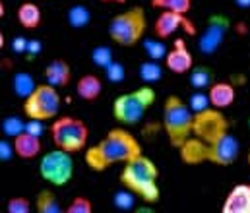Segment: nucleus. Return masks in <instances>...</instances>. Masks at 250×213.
Instances as JSON below:
<instances>
[{
  "mask_svg": "<svg viewBox=\"0 0 250 213\" xmlns=\"http://www.w3.org/2000/svg\"><path fill=\"white\" fill-rule=\"evenodd\" d=\"M142 143L126 128H113L91 147H85L83 161L89 171L105 173L115 165H125L130 159L142 155Z\"/></svg>",
  "mask_w": 250,
  "mask_h": 213,
  "instance_id": "obj_1",
  "label": "nucleus"
},
{
  "mask_svg": "<svg viewBox=\"0 0 250 213\" xmlns=\"http://www.w3.org/2000/svg\"><path fill=\"white\" fill-rule=\"evenodd\" d=\"M179 155H181V161L190 167L204 165V163H211L217 167H231L237 163L241 155V142L229 132L213 143L202 142L190 136L179 147Z\"/></svg>",
  "mask_w": 250,
  "mask_h": 213,
  "instance_id": "obj_2",
  "label": "nucleus"
},
{
  "mask_svg": "<svg viewBox=\"0 0 250 213\" xmlns=\"http://www.w3.org/2000/svg\"><path fill=\"white\" fill-rule=\"evenodd\" d=\"M119 182L123 188L136 194L138 200H142L147 206H155L161 200L159 167L144 153L123 165Z\"/></svg>",
  "mask_w": 250,
  "mask_h": 213,
  "instance_id": "obj_3",
  "label": "nucleus"
},
{
  "mask_svg": "<svg viewBox=\"0 0 250 213\" xmlns=\"http://www.w3.org/2000/svg\"><path fill=\"white\" fill-rule=\"evenodd\" d=\"M157 93L153 85H140L113 101V116L121 126H136L144 120L146 113L153 107Z\"/></svg>",
  "mask_w": 250,
  "mask_h": 213,
  "instance_id": "obj_4",
  "label": "nucleus"
},
{
  "mask_svg": "<svg viewBox=\"0 0 250 213\" xmlns=\"http://www.w3.org/2000/svg\"><path fill=\"white\" fill-rule=\"evenodd\" d=\"M163 132L169 143L179 149L183 143L192 136V124H194V113L190 105L185 103L179 95H169L163 103Z\"/></svg>",
  "mask_w": 250,
  "mask_h": 213,
  "instance_id": "obj_5",
  "label": "nucleus"
},
{
  "mask_svg": "<svg viewBox=\"0 0 250 213\" xmlns=\"http://www.w3.org/2000/svg\"><path fill=\"white\" fill-rule=\"evenodd\" d=\"M109 37L119 47H136L140 41H144L147 31V16L142 6L126 8L125 12L113 16L109 21Z\"/></svg>",
  "mask_w": 250,
  "mask_h": 213,
  "instance_id": "obj_6",
  "label": "nucleus"
},
{
  "mask_svg": "<svg viewBox=\"0 0 250 213\" xmlns=\"http://www.w3.org/2000/svg\"><path fill=\"white\" fill-rule=\"evenodd\" d=\"M23 115L31 120H55L61 115L62 97L59 93V87L51 83H39L35 91L23 99Z\"/></svg>",
  "mask_w": 250,
  "mask_h": 213,
  "instance_id": "obj_7",
  "label": "nucleus"
},
{
  "mask_svg": "<svg viewBox=\"0 0 250 213\" xmlns=\"http://www.w3.org/2000/svg\"><path fill=\"white\" fill-rule=\"evenodd\" d=\"M51 138L55 147H61L68 153H78L87 147L89 128L82 118L64 115L57 116L51 124Z\"/></svg>",
  "mask_w": 250,
  "mask_h": 213,
  "instance_id": "obj_8",
  "label": "nucleus"
},
{
  "mask_svg": "<svg viewBox=\"0 0 250 213\" xmlns=\"http://www.w3.org/2000/svg\"><path fill=\"white\" fill-rule=\"evenodd\" d=\"M74 153H68L61 147H55L51 151H47L41 159H39V174L41 178L55 186L61 188L66 186L72 178H74Z\"/></svg>",
  "mask_w": 250,
  "mask_h": 213,
  "instance_id": "obj_9",
  "label": "nucleus"
},
{
  "mask_svg": "<svg viewBox=\"0 0 250 213\" xmlns=\"http://www.w3.org/2000/svg\"><path fill=\"white\" fill-rule=\"evenodd\" d=\"M229 132V120L221 113V109L209 107L206 111L194 113V124H192V136L202 142L213 143L223 138Z\"/></svg>",
  "mask_w": 250,
  "mask_h": 213,
  "instance_id": "obj_10",
  "label": "nucleus"
},
{
  "mask_svg": "<svg viewBox=\"0 0 250 213\" xmlns=\"http://www.w3.org/2000/svg\"><path fill=\"white\" fill-rule=\"evenodd\" d=\"M231 29V19L225 14H211L208 18V23L204 27V31L198 37V49L202 55L209 57L215 55L219 51V47L225 41L227 31Z\"/></svg>",
  "mask_w": 250,
  "mask_h": 213,
  "instance_id": "obj_11",
  "label": "nucleus"
},
{
  "mask_svg": "<svg viewBox=\"0 0 250 213\" xmlns=\"http://www.w3.org/2000/svg\"><path fill=\"white\" fill-rule=\"evenodd\" d=\"M187 29L188 33H194L192 23L187 19V14H179V12H169V10H161V14L155 18L153 23V33L157 39L167 41L169 37H173L179 29Z\"/></svg>",
  "mask_w": 250,
  "mask_h": 213,
  "instance_id": "obj_12",
  "label": "nucleus"
},
{
  "mask_svg": "<svg viewBox=\"0 0 250 213\" xmlns=\"http://www.w3.org/2000/svg\"><path fill=\"white\" fill-rule=\"evenodd\" d=\"M165 66H167V70L177 74V76L188 74V72L194 68V57L188 51L185 39H177L173 43V49L165 57Z\"/></svg>",
  "mask_w": 250,
  "mask_h": 213,
  "instance_id": "obj_13",
  "label": "nucleus"
},
{
  "mask_svg": "<svg viewBox=\"0 0 250 213\" xmlns=\"http://www.w3.org/2000/svg\"><path fill=\"white\" fill-rule=\"evenodd\" d=\"M223 213H250V184L241 182L231 188L221 206Z\"/></svg>",
  "mask_w": 250,
  "mask_h": 213,
  "instance_id": "obj_14",
  "label": "nucleus"
},
{
  "mask_svg": "<svg viewBox=\"0 0 250 213\" xmlns=\"http://www.w3.org/2000/svg\"><path fill=\"white\" fill-rule=\"evenodd\" d=\"M12 142H14V149H16V157H20L23 161H31V159H37L41 155V149H43L41 136L29 134L25 130L20 136H16Z\"/></svg>",
  "mask_w": 250,
  "mask_h": 213,
  "instance_id": "obj_15",
  "label": "nucleus"
},
{
  "mask_svg": "<svg viewBox=\"0 0 250 213\" xmlns=\"http://www.w3.org/2000/svg\"><path fill=\"white\" fill-rule=\"evenodd\" d=\"M208 95H209L211 107L221 109V111L229 109L237 99V91L231 81H213L208 89Z\"/></svg>",
  "mask_w": 250,
  "mask_h": 213,
  "instance_id": "obj_16",
  "label": "nucleus"
},
{
  "mask_svg": "<svg viewBox=\"0 0 250 213\" xmlns=\"http://www.w3.org/2000/svg\"><path fill=\"white\" fill-rule=\"evenodd\" d=\"M43 76H45V81L47 83H51V85H55V87L61 89V87L70 85V81H72V68H70V64L64 58H53L45 66Z\"/></svg>",
  "mask_w": 250,
  "mask_h": 213,
  "instance_id": "obj_17",
  "label": "nucleus"
},
{
  "mask_svg": "<svg viewBox=\"0 0 250 213\" xmlns=\"http://www.w3.org/2000/svg\"><path fill=\"white\" fill-rule=\"evenodd\" d=\"M76 93L82 101H87V103H93L101 97L103 93V81L99 76L95 74H83L78 81H76Z\"/></svg>",
  "mask_w": 250,
  "mask_h": 213,
  "instance_id": "obj_18",
  "label": "nucleus"
},
{
  "mask_svg": "<svg viewBox=\"0 0 250 213\" xmlns=\"http://www.w3.org/2000/svg\"><path fill=\"white\" fill-rule=\"evenodd\" d=\"M16 16H18V23H20L23 29H27V31L37 29V27L41 25V21H43V12H41V8H39L37 4H33V2H21Z\"/></svg>",
  "mask_w": 250,
  "mask_h": 213,
  "instance_id": "obj_19",
  "label": "nucleus"
},
{
  "mask_svg": "<svg viewBox=\"0 0 250 213\" xmlns=\"http://www.w3.org/2000/svg\"><path fill=\"white\" fill-rule=\"evenodd\" d=\"M33 208H35V212H39V213H62L64 212L59 196H57L53 190H49V188L37 192L35 202H33Z\"/></svg>",
  "mask_w": 250,
  "mask_h": 213,
  "instance_id": "obj_20",
  "label": "nucleus"
},
{
  "mask_svg": "<svg viewBox=\"0 0 250 213\" xmlns=\"http://www.w3.org/2000/svg\"><path fill=\"white\" fill-rule=\"evenodd\" d=\"M39 83L35 81V77L29 74V72H16L14 76H12V91H14V95L18 97V99H25V97H29L33 91H35V87H37Z\"/></svg>",
  "mask_w": 250,
  "mask_h": 213,
  "instance_id": "obj_21",
  "label": "nucleus"
},
{
  "mask_svg": "<svg viewBox=\"0 0 250 213\" xmlns=\"http://www.w3.org/2000/svg\"><path fill=\"white\" fill-rule=\"evenodd\" d=\"M66 23L72 29H85L91 23V10L83 4H76L66 12Z\"/></svg>",
  "mask_w": 250,
  "mask_h": 213,
  "instance_id": "obj_22",
  "label": "nucleus"
},
{
  "mask_svg": "<svg viewBox=\"0 0 250 213\" xmlns=\"http://www.w3.org/2000/svg\"><path fill=\"white\" fill-rule=\"evenodd\" d=\"M190 74V85L192 89H209V85L215 81V74L209 66H194L192 70L188 72Z\"/></svg>",
  "mask_w": 250,
  "mask_h": 213,
  "instance_id": "obj_23",
  "label": "nucleus"
},
{
  "mask_svg": "<svg viewBox=\"0 0 250 213\" xmlns=\"http://www.w3.org/2000/svg\"><path fill=\"white\" fill-rule=\"evenodd\" d=\"M138 76H140V79H142L144 83L153 85V83L161 81V77H163V66L159 64V60H151V58H147L146 62L140 64Z\"/></svg>",
  "mask_w": 250,
  "mask_h": 213,
  "instance_id": "obj_24",
  "label": "nucleus"
},
{
  "mask_svg": "<svg viewBox=\"0 0 250 213\" xmlns=\"http://www.w3.org/2000/svg\"><path fill=\"white\" fill-rule=\"evenodd\" d=\"M25 124H27V122H25L21 116H18V115H8V116L2 118L0 130H2V134H4L6 138L14 140V138L20 136L21 132H25Z\"/></svg>",
  "mask_w": 250,
  "mask_h": 213,
  "instance_id": "obj_25",
  "label": "nucleus"
},
{
  "mask_svg": "<svg viewBox=\"0 0 250 213\" xmlns=\"http://www.w3.org/2000/svg\"><path fill=\"white\" fill-rule=\"evenodd\" d=\"M144 51H146V55H147V58H151V60H165V57H167V45H165V41L163 39H144Z\"/></svg>",
  "mask_w": 250,
  "mask_h": 213,
  "instance_id": "obj_26",
  "label": "nucleus"
},
{
  "mask_svg": "<svg viewBox=\"0 0 250 213\" xmlns=\"http://www.w3.org/2000/svg\"><path fill=\"white\" fill-rule=\"evenodd\" d=\"M115 60V55H113V49L107 47V45H97L91 49V62L95 66H99L101 70H105L111 62Z\"/></svg>",
  "mask_w": 250,
  "mask_h": 213,
  "instance_id": "obj_27",
  "label": "nucleus"
},
{
  "mask_svg": "<svg viewBox=\"0 0 250 213\" xmlns=\"http://www.w3.org/2000/svg\"><path fill=\"white\" fill-rule=\"evenodd\" d=\"M151 6L157 8V10H169V12L188 14L192 10V0H151Z\"/></svg>",
  "mask_w": 250,
  "mask_h": 213,
  "instance_id": "obj_28",
  "label": "nucleus"
},
{
  "mask_svg": "<svg viewBox=\"0 0 250 213\" xmlns=\"http://www.w3.org/2000/svg\"><path fill=\"white\" fill-rule=\"evenodd\" d=\"M136 194H132L130 190H119V192H115V196H113V206L117 208V210H121V212H130V210H134V206H136Z\"/></svg>",
  "mask_w": 250,
  "mask_h": 213,
  "instance_id": "obj_29",
  "label": "nucleus"
},
{
  "mask_svg": "<svg viewBox=\"0 0 250 213\" xmlns=\"http://www.w3.org/2000/svg\"><path fill=\"white\" fill-rule=\"evenodd\" d=\"M66 213H91L93 212V204L89 198L85 196H76L68 202V206L64 208Z\"/></svg>",
  "mask_w": 250,
  "mask_h": 213,
  "instance_id": "obj_30",
  "label": "nucleus"
},
{
  "mask_svg": "<svg viewBox=\"0 0 250 213\" xmlns=\"http://www.w3.org/2000/svg\"><path fill=\"white\" fill-rule=\"evenodd\" d=\"M31 208H33V204L25 196H14L6 202V212L8 213H29Z\"/></svg>",
  "mask_w": 250,
  "mask_h": 213,
  "instance_id": "obj_31",
  "label": "nucleus"
},
{
  "mask_svg": "<svg viewBox=\"0 0 250 213\" xmlns=\"http://www.w3.org/2000/svg\"><path fill=\"white\" fill-rule=\"evenodd\" d=\"M188 105H190L192 113L206 111V109H209V107H211V103H209V95H208V93H204V91H200V89H196V91L190 95Z\"/></svg>",
  "mask_w": 250,
  "mask_h": 213,
  "instance_id": "obj_32",
  "label": "nucleus"
},
{
  "mask_svg": "<svg viewBox=\"0 0 250 213\" xmlns=\"http://www.w3.org/2000/svg\"><path fill=\"white\" fill-rule=\"evenodd\" d=\"M105 77H107L111 83H123L126 77L125 64L119 62V60H113V62L105 68Z\"/></svg>",
  "mask_w": 250,
  "mask_h": 213,
  "instance_id": "obj_33",
  "label": "nucleus"
},
{
  "mask_svg": "<svg viewBox=\"0 0 250 213\" xmlns=\"http://www.w3.org/2000/svg\"><path fill=\"white\" fill-rule=\"evenodd\" d=\"M16 157V149H14V142H10V138H2L0 140V163H10Z\"/></svg>",
  "mask_w": 250,
  "mask_h": 213,
  "instance_id": "obj_34",
  "label": "nucleus"
},
{
  "mask_svg": "<svg viewBox=\"0 0 250 213\" xmlns=\"http://www.w3.org/2000/svg\"><path fill=\"white\" fill-rule=\"evenodd\" d=\"M27 43H29V39H25V37H14L12 43H10V49H12L14 55H25L27 53Z\"/></svg>",
  "mask_w": 250,
  "mask_h": 213,
  "instance_id": "obj_35",
  "label": "nucleus"
},
{
  "mask_svg": "<svg viewBox=\"0 0 250 213\" xmlns=\"http://www.w3.org/2000/svg\"><path fill=\"white\" fill-rule=\"evenodd\" d=\"M41 51H43V43H41L39 39H29L25 57H27V58H35V57H39V55H41Z\"/></svg>",
  "mask_w": 250,
  "mask_h": 213,
  "instance_id": "obj_36",
  "label": "nucleus"
},
{
  "mask_svg": "<svg viewBox=\"0 0 250 213\" xmlns=\"http://www.w3.org/2000/svg\"><path fill=\"white\" fill-rule=\"evenodd\" d=\"M25 130L29 134H35V136H41L43 134V120H31L27 118V124H25Z\"/></svg>",
  "mask_w": 250,
  "mask_h": 213,
  "instance_id": "obj_37",
  "label": "nucleus"
},
{
  "mask_svg": "<svg viewBox=\"0 0 250 213\" xmlns=\"http://www.w3.org/2000/svg\"><path fill=\"white\" fill-rule=\"evenodd\" d=\"M235 4H237L241 10H250V0H235Z\"/></svg>",
  "mask_w": 250,
  "mask_h": 213,
  "instance_id": "obj_38",
  "label": "nucleus"
},
{
  "mask_svg": "<svg viewBox=\"0 0 250 213\" xmlns=\"http://www.w3.org/2000/svg\"><path fill=\"white\" fill-rule=\"evenodd\" d=\"M6 16V6H4V2L0 0V21H2V18Z\"/></svg>",
  "mask_w": 250,
  "mask_h": 213,
  "instance_id": "obj_39",
  "label": "nucleus"
},
{
  "mask_svg": "<svg viewBox=\"0 0 250 213\" xmlns=\"http://www.w3.org/2000/svg\"><path fill=\"white\" fill-rule=\"evenodd\" d=\"M4 45H6V37H4V33L0 31V51L4 49Z\"/></svg>",
  "mask_w": 250,
  "mask_h": 213,
  "instance_id": "obj_40",
  "label": "nucleus"
},
{
  "mask_svg": "<svg viewBox=\"0 0 250 213\" xmlns=\"http://www.w3.org/2000/svg\"><path fill=\"white\" fill-rule=\"evenodd\" d=\"M101 2H115V4H125L126 0H101Z\"/></svg>",
  "mask_w": 250,
  "mask_h": 213,
  "instance_id": "obj_41",
  "label": "nucleus"
},
{
  "mask_svg": "<svg viewBox=\"0 0 250 213\" xmlns=\"http://www.w3.org/2000/svg\"><path fill=\"white\" fill-rule=\"evenodd\" d=\"M247 161H249V167H250V147H249V153H247Z\"/></svg>",
  "mask_w": 250,
  "mask_h": 213,
  "instance_id": "obj_42",
  "label": "nucleus"
},
{
  "mask_svg": "<svg viewBox=\"0 0 250 213\" xmlns=\"http://www.w3.org/2000/svg\"><path fill=\"white\" fill-rule=\"evenodd\" d=\"M247 124H249V130H250V115H249V122H247Z\"/></svg>",
  "mask_w": 250,
  "mask_h": 213,
  "instance_id": "obj_43",
  "label": "nucleus"
}]
</instances>
